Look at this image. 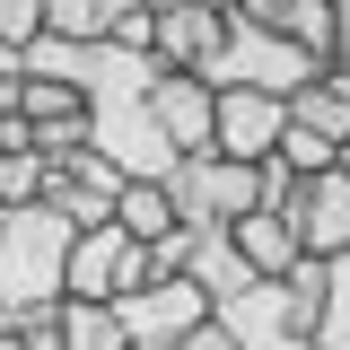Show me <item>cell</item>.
<instances>
[{"mask_svg": "<svg viewBox=\"0 0 350 350\" xmlns=\"http://www.w3.org/2000/svg\"><path fill=\"white\" fill-rule=\"evenodd\" d=\"M211 324H219L237 350H315V342H306V315L289 306V289H280V280H254L245 298L219 306Z\"/></svg>", "mask_w": 350, "mask_h": 350, "instance_id": "8", "label": "cell"}, {"mask_svg": "<svg viewBox=\"0 0 350 350\" xmlns=\"http://www.w3.org/2000/svg\"><path fill=\"white\" fill-rule=\"evenodd\" d=\"M114 324H123L131 350H175L184 333H202V324H211V298H202L193 280H149V289L114 298Z\"/></svg>", "mask_w": 350, "mask_h": 350, "instance_id": "6", "label": "cell"}, {"mask_svg": "<svg viewBox=\"0 0 350 350\" xmlns=\"http://www.w3.org/2000/svg\"><path fill=\"white\" fill-rule=\"evenodd\" d=\"M18 350H62V333H53V324H36V333H27Z\"/></svg>", "mask_w": 350, "mask_h": 350, "instance_id": "25", "label": "cell"}, {"mask_svg": "<svg viewBox=\"0 0 350 350\" xmlns=\"http://www.w3.org/2000/svg\"><path fill=\"white\" fill-rule=\"evenodd\" d=\"M114 228H123V237H140V245H158V237H175L167 184H123V202H114Z\"/></svg>", "mask_w": 350, "mask_h": 350, "instance_id": "17", "label": "cell"}, {"mask_svg": "<svg viewBox=\"0 0 350 350\" xmlns=\"http://www.w3.org/2000/svg\"><path fill=\"white\" fill-rule=\"evenodd\" d=\"M184 280H193V289L211 298V315H219L228 298H245V289H254V271L237 262V245H228V228H219V237H193V254H184Z\"/></svg>", "mask_w": 350, "mask_h": 350, "instance_id": "15", "label": "cell"}, {"mask_svg": "<svg viewBox=\"0 0 350 350\" xmlns=\"http://www.w3.org/2000/svg\"><path fill=\"white\" fill-rule=\"evenodd\" d=\"M149 88H158L149 53H131V44H79L88 149L105 167H123L131 184H167V167H175V149L158 140V114H149Z\"/></svg>", "mask_w": 350, "mask_h": 350, "instance_id": "1", "label": "cell"}, {"mask_svg": "<svg viewBox=\"0 0 350 350\" xmlns=\"http://www.w3.org/2000/svg\"><path fill=\"white\" fill-rule=\"evenodd\" d=\"M289 131V96H254V88H219L211 105V149L237 158V167H262Z\"/></svg>", "mask_w": 350, "mask_h": 350, "instance_id": "7", "label": "cell"}, {"mask_svg": "<svg viewBox=\"0 0 350 350\" xmlns=\"http://www.w3.org/2000/svg\"><path fill=\"white\" fill-rule=\"evenodd\" d=\"M315 70H324V62H306L298 44L262 36V27H245V18L228 9V27H219V53H211V70H202V79H211V88H254V96H298Z\"/></svg>", "mask_w": 350, "mask_h": 350, "instance_id": "4", "label": "cell"}, {"mask_svg": "<svg viewBox=\"0 0 350 350\" xmlns=\"http://www.w3.org/2000/svg\"><path fill=\"white\" fill-rule=\"evenodd\" d=\"M0 79H18V44H0Z\"/></svg>", "mask_w": 350, "mask_h": 350, "instance_id": "27", "label": "cell"}, {"mask_svg": "<svg viewBox=\"0 0 350 350\" xmlns=\"http://www.w3.org/2000/svg\"><path fill=\"white\" fill-rule=\"evenodd\" d=\"M333 70H350V36H342V44H333Z\"/></svg>", "mask_w": 350, "mask_h": 350, "instance_id": "29", "label": "cell"}, {"mask_svg": "<svg viewBox=\"0 0 350 350\" xmlns=\"http://www.w3.org/2000/svg\"><path fill=\"white\" fill-rule=\"evenodd\" d=\"M167 211L175 228H193V237H219V228H237L245 211H262V167H237V158H175L167 167Z\"/></svg>", "mask_w": 350, "mask_h": 350, "instance_id": "3", "label": "cell"}, {"mask_svg": "<svg viewBox=\"0 0 350 350\" xmlns=\"http://www.w3.org/2000/svg\"><path fill=\"white\" fill-rule=\"evenodd\" d=\"M289 175H324L333 167V140H315V131H280V149H271Z\"/></svg>", "mask_w": 350, "mask_h": 350, "instance_id": "20", "label": "cell"}, {"mask_svg": "<svg viewBox=\"0 0 350 350\" xmlns=\"http://www.w3.org/2000/svg\"><path fill=\"white\" fill-rule=\"evenodd\" d=\"M70 219H53L44 202L27 211H0V324H18V333H36L62 315L70 298Z\"/></svg>", "mask_w": 350, "mask_h": 350, "instance_id": "2", "label": "cell"}, {"mask_svg": "<svg viewBox=\"0 0 350 350\" xmlns=\"http://www.w3.org/2000/svg\"><path fill=\"white\" fill-rule=\"evenodd\" d=\"M44 193V158H0V211H27Z\"/></svg>", "mask_w": 350, "mask_h": 350, "instance_id": "21", "label": "cell"}, {"mask_svg": "<svg viewBox=\"0 0 350 350\" xmlns=\"http://www.w3.org/2000/svg\"><path fill=\"white\" fill-rule=\"evenodd\" d=\"M333 27H342V36H350V0H333Z\"/></svg>", "mask_w": 350, "mask_h": 350, "instance_id": "28", "label": "cell"}, {"mask_svg": "<svg viewBox=\"0 0 350 350\" xmlns=\"http://www.w3.org/2000/svg\"><path fill=\"white\" fill-rule=\"evenodd\" d=\"M237 18L262 27V36H280V44H298L306 62H324V70H333V44H342L333 0H237Z\"/></svg>", "mask_w": 350, "mask_h": 350, "instance_id": "11", "label": "cell"}, {"mask_svg": "<svg viewBox=\"0 0 350 350\" xmlns=\"http://www.w3.org/2000/svg\"><path fill=\"white\" fill-rule=\"evenodd\" d=\"M289 237H298L315 262H333L350 254V175L342 167H324V175H306V193H298V211H289Z\"/></svg>", "mask_w": 350, "mask_h": 350, "instance_id": "10", "label": "cell"}, {"mask_svg": "<svg viewBox=\"0 0 350 350\" xmlns=\"http://www.w3.org/2000/svg\"><path fill=\"white\" fill-rule=\"evenodd\" d=\"M88 105H79V88H62V79H18V123L27 131H53V123H79Z\"/></svg>", "mask_w": 350, "mask_h": 350, "instance_id": "18", "label": "cell"}, {"mask_svg": "<svg viewBox=\"0 0 350 350\" xmlns=\"http://www.w3.org/2000/svg\"><path fill=\"white\" fill-rule=\"evenodd\" d=\"M289 131L333 140V158H342V140H350V70H315V79L289 96Z\"/></svg>", "mask_w": 350, "mask_h": 350, "instance_id": "13", "label": "cell"}, {"mask_svg": "<svg viewBox=\"0 0 350 350\" xmlns=\"http://www.w3.org/2000/svg\"><path fill=\"white\" fill-rule=\"evenodd\" d=\"M211 105H219V88L193 79V70H158V88H149L158 140H167L175 158H202V149H211Z\"/></svg>", "mask_w": 350, "mask_h": 350, "instance_id": "9", "label": "cell"}, {"mask_svg": "<svg viewBox=\"0 0 350 350\" xmlns=\"http://www.w3.org/2000/svg\"><path fill=\"white\" fill-rule=\"evenodd\" d=\"M53 333H62V350H131L123 324H114V306H88V298H62Z\"/></svg>", "mask_w": 350, "mask_h": 350, "instance_id": "16", "label": "cell"}, {"mask_svg": "<svg viewBox=\"0 0 350 350\" xmlns=\"http://www.w3.org/2000/svg\"><path fill=\"white\" fill-rule=\"evenodd\" d=\"M149 9H211V18H228L237 0H149Z\"/></svg>", "mask_w": 350, "mask_h": 350, "instance_id": "24", "label": "cell"}, {"mask_svg": "<svg viewBox=\"0 0 350 350\" xmlns=\"http://www.w3.org/2000/svg\"><path fill=\"white\" fill-rule=\"evenodd\" d=\"M149 0H44V36L62 44H114Z\"/></svg>", "mask_w": 350, "mask_h": 350, "instance_id": "14", "label": "cell"}, {"mask_svg": "<svg viewBox=\"0 0 350 350\" xmlns=\"http://www.w3.org/2000/svg\"><path fill=\"white\" fill-rule=\"evenodd\" d=\"M149 280H158V271H149V245L123 237L114 219L88 228V237H70V298L114 306V298H131V289H149Z\"/></svg>", "mask_w": 350, "mask_h": 350, "instance_id": "5", "label": "cell"}, {"mask_svg": "<svg viewBox=\"0 0 350 350\" xmlns=\"http://www.w3.org/2000/svg\"><path fill=\"white\" fill-rule=\"evenodd\" d=\"M315 350H350V254L324 262V306H315Z\"/></svg>", "mask_w": 350, "mask_h": 350, "instance_id": "19", "label": "cell"}, {"mask_svg": "<svg viewBox=\"0 0 350 350\" xmlns=\"http://www.w3.org/2000/svg\"><path fill=\"white\" fill-rule=\"evenodd\" d=\"M175 350H237V342H228L219 324H202V333H184V342H175Z\"/></svg>", "mask_w": 350, "mask_h": 350, "instance_id": "23", "label": "cell"}, {"mask_svg": "<svg viewBox=\"0 0 350 350\" xmlns=\"http://www.w3.org/2000/svg\"><path fill=\"white\" fill-rule=\"evenodd\" d=\"M228 245H237V262L254 271V280H289L306 262V245L289 237V219H271V211H245L237 228H228Z\"/></svg>", "mask_w": 350, "mask_h": 350, "instance_id": "12", "label": "cell"}, {"mask_svg": "<svg viewBox=\"0 0 350 350\" xmlns=\"http://www.w3.org/2000/svg\"><path fill=\"white\" fill-rule=\"evenodd\" d=\"M333 167H342V175H350V140H342V158H333Z\"/></svg>", "mask_w": 350, "mask_h": 350, "instance_id": "30", "label": "cell"}, {"mask_svg": "<svg viewBox=\"0 0 350 350\" xmlns=\"http://www.w3.org/2000/svg\"><path fill=\"white\" fill-rule=\"evenodd\" d=\"M9 114H18V79H0V123H9Z\"/></svg>", "mask_w": 350, "mask_h": 350, "instance_id": "26", "label": "cell"}, {"mask_svg": "<svg viewBox=\"0 0 350 350\" xmlns=\"http://www.w3.org/2000/svg\"><path fill=\"white\" fill-rule=\"evenodd\" d=\"M36 36H44V0H0V44H18V53H27Z\"/></svg>", "mask_w": 350, "mask_h": 350, "instance_id": "22", "label": "cell"}]
</instances>
